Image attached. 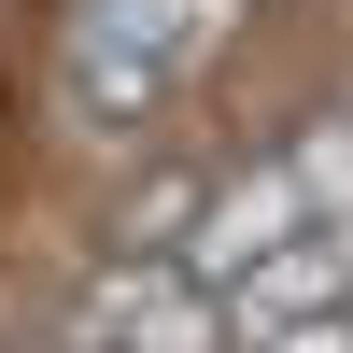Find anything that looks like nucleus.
<instances>
[{"label": "nucleus", "mask_w": 353, "mask_h": 353, "mask_svg": "<svg viewBox=\"0 0 353 353\" xmlns=\"http://www.w3.org/2000/svg\"><path fill=\"white\" fill-rule=\"evenodd\" d=\"M212 43H226L212 0H57V99L128 141V128H156V113L198 85Z\"/></svg>", "instance_id": "1"}, {"label": "nucleus", "mask_w": 353, "mask_h": 353, "mask_svg": "<svg viewBox=\"0 0 353 353\" xmlns=\"http://www.w3.org/2000/svg\"><path fill=\"white\" fill-rule=\"evenodd\" d=\"M85 353H241V339H226V297L184 254H113L85 283Z\"/></svg>", "instance_id": "2"}, {"label": "nucleus", "mask_w": 353, "mask_h": 353, "mask_svg": "<svg viewBox=\"0 0 353 353\" xmlns=\"http://www.w3.org/2000/svg\"><path fill=\"white\" fill-rule=\"evenodd\" d=\"M311 226H325V212H311V184H297V156L269 141V156H241V170L212 184V212H198V241H184V269H198V283L226 297V283H241L254 254H283V241H311Z\"/></svg>", "instance_id": "3"}, {"label": "nucleus", "mask_w": 353, "mask_h": 353, "mask_svg": "<svg viewBox=\"0 0 353 353\" xmlns=\"http://www.w3.org/2000/svg\"><path fill=\"white\" fill-rule=\"evenodd\" d=\"M212 184H226V170H198V156L141 170V184L113 198V254H184V241H198V212H212Z\"/></svg>", "instance_id": "4"}, {"label": "nucleus", "mask_w": 353, "mask_h": 353, "mask_svg": "<svg viewBox=\"0 0 353 353\" xmlns=\"http://www.w3.org/2000/svg\"><path fill=\"white\" fill-rule=\"evenodd\" d=\"M241 14H269V0H212V28H241Z\"/></svg>", "instance_id": "5"}]
</instances>
